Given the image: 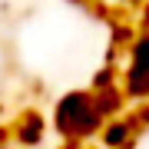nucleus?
Here are the masks:
<instances>
[{"instance_id":"6e6552de","label":"nucleus","mask_w":149,"mask_h":149,"mask_svg":"<svg viewBox=\"0 0 149 149\" xmlns=\"http://www.w3.org/2000/svg\"><path fill=\"white\" fill-rule=\"evenodd\" d=\"M139 30H149V0H143L139 3V20H136Z\"/></svg>"},{"instance_id":"20e7f679","label":"nucleus","mask_w":149,"mask_h":149,"mask_svg":"<svg viewBox=\"0 0 149 149\" xmlns=\"http://www.w3.org/2000/svg\"><path fill=\"white\" fill-rule=\"evenodd\" d=\"M43 136H47V119H43L37 109L23 113V116L17 119V126H13V139L20 146H40Z\"/></svg>"},{"instance_id":"0eeeda50","label":"nucleus","mask_w":149,"mask_h":149,"mask_svg":"<svg viewBox=\"0 0 149 149\" xmlns=\"http://www.w3.org/2000/svg\"><path fill=\"white\" fill-rule=\"evenodd\" d=\"M129 116H133V123L139 126V133H143V129H149V100H143V103H133Z\"/></svg>"},{"instance_id":"39448f33","label":"nucleus","mask_w":149,"mask_h":149,"mask_svg":"<svg viewBox=\"0 0 149 149\" xmlns=\"http://www.w3.org/2000/svg\"><path fill=\"white\" fill-rule=\"evenodd\" d=\"M93 100H96V109L103 113V119H113V116H123V113H126L129 96L123 93V83H113V86L93 90Z\"/></svg>"},{"instance_id":"f257e3e1","label":"nucleus","mask_w":149,"mask_h":149,"mask_svg":"<svg viewBox=\"0 0 149 149\" xmlns=\"http://www.w3.org/2000/svg\"><path fill=\"white\" fill-rule=\"evenodd\" d=\"M103 123L106 119L96 109L93 90H70L53 106V126L66 143H86V139L100 136Z\"/></svg>"},{"instance_id":"423d86ee","label":"nucleus","mask_w":149,"mask_h":149,"mask_svg":"<svg viewBox=\"0 0 149 149\" xmlns=\"http://www.w3.org/2000/svg\"><path fill=\"white\" fill-rule=\"evenodd\" d=\"M113 83H123V73H119L113 63H106V66H100V70H96V76H93L90 90H100V86H113Z\"/></svg>"},{"instance_id":"1a4fd4ad","label":"nucleus","mask_w":149,"mask_h":149,"mask_svg":"<svg viewBox=\"0 0 149 149\" xmlns=\"http://www.w3.org/2000/svg\"><path fill=\"white\" fill-rule=\"evenodd\" d=\"M119 3H126V7H139L143 0H119Z\"/></svg>"},{"instance_id":"f03ea898","label":"nucleus","mask_w":149,"mask_h":149,"mask_svg":"<svg viewBox=\"0 0 149 149\" xmlns=\"http://www.w3.org/2000/svg\"><path fill=\"white\" fill-rule=\"evenodd\" d=\"M123 93L129 103L149 100V30H139L126 47V70H123Z\"/></svg>"},{"instance_id":"7ed1b4c3","label":"nucleus","mask_w":149,"mask_h":149,"mask_svg":"<svg viewBox=\"0 0 149 149\" xmlns=\"http://www.w3.org/2000/svg\"><path fill=\"white\" fill-rule=\"evenodd\" d=\"M136 136H139V126L133 123L129 113H123V116H113L103 123L96 139H100V149H133Z\"/></svg>"}]
</instances>
